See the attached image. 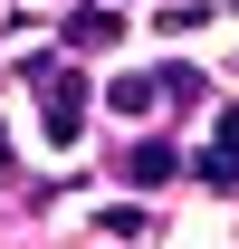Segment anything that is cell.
I'll list each match as a JSON object with an SVG mask.
<instances>
[{
  "instance_id": "obj_1",
  "label": "cell",
  "mask_w": 239,
  "mask_h": 249,
  "mask_svg": "<svg viewBox=\"0 0 239 249\" xmlns=\"http://www.w3.org/2000/svg\"><path fill=\"white\" fill-rule=\"evenodd\" d=\"M29 77L48 87V106H38L48 144H77V134H86V77H77V67H58V58H29Z\"/></svg>"
},
{
  "instance_id": "obj_2",
  "label": "cell",
  "mask_w": 239,
  "mask_h": 249,
  "mask_svg": "<svg viewBox=\"0 0 239 249\" xmlns=\"http://www.w3.org/2000/svg\"><path fill=\"white\" fill-rule=\"evenodd\" d=\"M124 29H134V19H124V10H115V0H77V10H67V48H77V58H86V48H115V38Z\"/></svg>"
},
{
  "instance_id": "obj_3",
  "label": "cell",
  "mask_w": 239,
  "mask_h": 249,
  "mask_svg": "<svg viewBox=\"0 0 239 249\" xmlns=\"http://www.w3.org/2000/svg\"><path fill=\"white\" fill-rule=\"evenodd\" d=\"M124 173H134L144 192H163V182L182 173V154H172V144H134V163H124Z\"/></svg>"
},
{
  "instance_id": "obj_4",
  "label": "cell",
  "mask_w": 239,
  "mask_h": 249,
  "mask_svg": "<svg viewBox=\"0 0 239 249\" xmlns=\"http://www.w3.org/2000/svg\"><path fill=\"white\" fill-rule=\"evenodd\" d=\"M153 87H163V106H201V96H210V77H201V67H163V77H153Z\"/></svg>"
},
{
  "instance_id": "obj_5",
  "label": "cell",
  "mask_w": 239,
  "mask_h": 249,
  "mask_svg": "<svg viewBox=\"0 0 239 249\" xmlns=\"http://www.w3.org/2000/svg\"><path fill=\"white\" fill-rule=\"evenodd\" d=\"M105 106H115V115H153V106H163V87H153V77H115V87H105Z\"/></svg>"
},
{
  "instance_id": "obj_6",
  "label": "cell",
  "mask_w": 239,
  "mask_h": 249,
  "mask_svg": "<svg viewBox=\"0 0 239 249\" xmlns=\"http://www.w3.org/2000/svg\"><path fill=\"white\" fill-rule=\"evenodd\" d=\"M191 173H201V182H210V192H239V144H210V154H201V163H191Z\"/></svg>"
},
{
  "instance_id": "obj_7",
  "label": "cell",
  "mask_w": 239,
  "mask_h": 249,
  "mask_svg": "<svg viewBox=\"0 0 239 249\" xmlns=\"http://www.w3.org/2000/svg\"><path fill=\"white\" fill-rule=\"evenodd\" d=\"M220 144H239V106H230V115H220Z\"/></svg>"
},
{
  "instance_id": "obj_8",
  "label": "cell",
  "mask_w": 239,
  "mask_h": 249,
  "mask_svg": "<svg viewBox=\"0 0 239 249\" xmlns=\"http://www.w3.org/2000/svg\"><path fill=\"white\" fill-rule=\"evenodd\" d=\"M0 173H10V134H0Z\"/></svg>"
}]
</instances>
